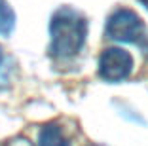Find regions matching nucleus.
Wrapping results in <instances>:
<instances>
[{
    "label": "nucleus",
    "mask_w": 148,
    "mask_h": 146,
    "mask_svg": "<svg viewBox=\"0 0 148 146\" xmlns=\"http://www.w3.org/2000/svg\"><path fill=\"white\" fill-rule=\"evenodd\" d=\"M139 2H140V4H143V6H144V8H146V10H148V0H139Z\"/></svg>",
    "instance_id": "obj_6"
},
{
    "label": "nucleus",
    "mask_w": 148,
    "mask_h": 146,
    "mask_svg": "<svg viewBox=\"0 0 148 146\" xmlns=\"http://www.w3.org/2000/svg\"><path fill=\"white\" fill-rule=\"evenodd\" d=\"M106 36L123 44H137L144 36L143 19L133 10H118L106 21Z\"/></svg>",
    "instance_id": "obj_2"
},
{
    "label": "nucleus",
    "mask_w": 148,
    "mask_h": 146,
    "mask_svg": "<svg viewBox=\"0 0 148 146\" xmlns=\"http://www.w3.org/2000/svg\"><path fill=\"white\" fill-rule=\"evenodd\" d=\"M133 70V59L122 47H108L99 59V76L105 82H122Z\"/></svg>",
    "instance_id": "obj_3"
},
{
    "label": "nucleus",
    "mask_w": 148,
    "mask_h": 146,
    "mask_svg": "<svg viewBox=\"0 0 148 146\" xmlns=\"http://www.w3.org/2000/svg\"><path fill=\"white\" fill-rule=\"evenodd\" d=\"M38 146H70V142L57 123H48L38 133Z\"/></svg>",
    "instance_id": "obj_4"
},
{
    "label": "nucleus",
    "mask_w": 148,
    "mask_h": 146,
    "mask_svg": "<svg viewBox=\"0 0 148 146\" xmlns=\"http://www.w3.org/2000/svg\"><path fill=\"white\" fill-rule=\"evenodd\" d=\"M13 27H15V13L6 0H0V34H12Z\"/></svg>",
    "instance_id": "obj_5"
},
{
    "label": "nucleus",
    "mask_w": 148,
    "mask_h": 146,
    "mask_svg": "<svg viewBox=\"0 0 148 146\" xmlns=\"http://www.w3.org/2000/svg\"><path fill=\"white\" fill-rule=\"evenodd\" d=\"M49 34H51L49 53L57 59H70L78 55V51L84 47L87 34V21L78 12L70 8H61L51 17Z\"/></svg>",
    "instance_id": "obj_1"
},
{
    "label": "nucleus",
    "mask_w": 148,
    "mask_h": 146,
    "mask_svg": "<svg viewBox=\"0 0 148 146\" xmlns=\"http://www.w3.org/2000/svg\"><path fill=\"white\" fill-rule=\"evenodd\" d=\"M2 59H4V55H2V47H0V63H2Z\"/></svg>",
    "instance_id": "obj_7"
}]
</instances>
